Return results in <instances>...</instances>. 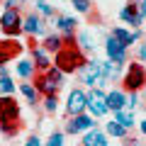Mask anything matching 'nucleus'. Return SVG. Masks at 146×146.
Masks as SVG:
<instances>
[{
    "label": "nucleus",
    "mask_w": 146,
    "mask_h": 146,
    "mask_svg": "<svg viewBox=\"0 0 146 146\" xmlns=\"http://www.w3.org/2000/svg\"><path fill=\"white\" fill-rule=\"evenodd\" d=\"M85 63H88V58H85V54L80 51L78 46H63L58 54H54V66H56L63 76L78 73Z\"/></svg>",
    "instance_id": "nucleus-1"
},
{
    "label": "nucleus",
    "mask_w": 146,
    "mask_h": 146,
    "mask_svg": "<svg viewBox=\"0 0 146 146\" xmlns=\"http://www.w3.org/2000/svg\"><path fill=\"white\" fill-rule=\"evenodd\" d=\"M146 88V66L144 63H129L122 76V90L124 93H139Z\"/></svg>",
    "instance_id": "nucleus-2"
},
{
    "label": "nucleus",
    "mask_w": 146,
    "mask_h": 146,
    "mask_svg": "<svg viewBox=\"0 0 146 146\" xmlns=\"http://www.w3.org/2000/svg\"><path fill=\"white\" fill-rule=\"evenodd\" d=\"M78 76H80V83L88 85V88L102 90L105 85H107V78H105L102 71H100V61H88V63L78 71Z\"/></svg>",
    "instance_id": "nucleus-3"
},
{
    "label": "nucleus",
    "mask_w": 146,
    "mask_h": 146,
    "mask_svg": "<svg viewBox=\"0 0 146 146\" xmlns=\"http://www.w3.org/2000/svg\"><path fill=\"white\" fill-rule=\"evenodd\" d=\"M0 29H3V34L10 36V39H17V36L22 34V15L20 10H5L3 15H0Z\"/></svg>",
    "instance_id": "nucleus-4"
},
{
    "label": "nucleus",
    "mask_w": 146,
    "mask_h": 146,
    "mask_svg": "<svg viewBox=\"0 0 146 146\" xmlns=\"http://www.w3.org/2000/svg\"><path fill=\"white\" fill-rule=\"evenodd\" d=\"M105 54H107V61L117 63V66L129 63V51H127V46L122 42H117L112 34H107V39H105Z\"/></svg>",
    "instance_id": "nucleus-5"
},
{
    "label": "nucleus",
    "mask_w": 146,
    "mask_h": 146,
    "mask_svg": "<svg viewBox=\"0 0 146 146\" xmlns=\"http://www.w3.org/2000/svg\"><path fill=\"white\" fill-rule=\"evenodd\" d=\"M90 129H98V122H95V117H90L88 112L68 117L66 124H63V134H80V131H90Z\"/></svg>",
    "instance_id": "nucleus-6"
},
{
    "label": "nucleus",
    "mask_w": 146,
    "mask_h": 146,
    "mask_svg": "<svg viewBox=\"0 0 146 146\" xmlns=\"http://www.w3.org/2000/svg\"><path fill=\"white\" fill-rule=\"evenodd\" d=\"M66 112H68V117H76V115L88 112V93H85L83 88H73L71 93H68Z\"/></svg>",
    "instance_id": "nucleus-7"
},
{
    "label": "nucleus",
    "mask_w": 146,
    "mask_h": 146,
    "mask_svg": "<svg viewBox=\"0 0 146 146\" xmlns=\"http://www.w3.org/2000/svg\"><path fill=\"white\" fill-rule=\"evenodd\" d=\"M110 112L107 102H105V90H98V88H90L88 93V115L95 117V119H100V117H105Z\"/></svg>",
    "instance_id": "nucleus-8"
},
{
    "label": "nucleus",
    "mask_w": 146,
    "mask_h": 146,
    "mask_svg": "<svg viewBox=\"0 0 146 146\" xmlns=\"http://www.w3.org/2000/svg\"><path fill=\"white\" fill-rule=\"evenodd\" d=\"M20 119V105L15 95H0V124Z\"/></svg>",
    "instance_id": "nucleus-9"
},
{
    "label": "nucleus",
    "mask_w": 146,
    "mask_h": 146,
    "mask_svg": "<svg viewBox=\"0 0 146 146\" xmlns=\"http://www.w3.org/2000/svg\"><path fill=\"white\" fill-rule=\"evenodd\" d=\"M22 32H25V34H29L32 39H34V36H46V25H44V20L39 15H36V12H27L25 17H22Z\"/></svg>",
    "instance_id": "nucleus-10"
},
{
    "label": "nucleus",
    "mask_w": 146,
    "mask_h": 146,
    "mask_svg": "<svg viewBox=\"0 0 146 146\" xmlns=\"http://www.w3.org/2000/svg\"><path fill=\"white\" fill-rule=\"evenodd\" d=\"M22 49L25 46L17 39H0V68L5 66V63H10L15 56H20Z\"/></svg>",
    "instance_id": "nucleus-11"
},
{
    "label": "nucleus",
    "mask_w": 146,
    "mask_h": 146,
    "mask_svg": "<svg viewBox=\"0 0 146 146\" xmlns=\"http://www.w3.org/2000/svg\"><path fill=\"white\" fill-rule=\"evenodd\" d=\"M32 85H34L36 93L44 95V98H46V95H56V93H58V88H61V85H56L51 78H49L46 73H34V78H32Z\"/></svg>",
    "instance_id": "nucleus-12"
},
{
    "label": "nucleus",
    "mask_w": 146,
    "mask_h": 146,
    "mask_svg": "<svg viewBox=\"0 0 146 146\" xmlns=\"http://www.w3.org/2000/svg\"><path fill=\"white\" fill-rule=\"evenodd\" d=\"M119 17L127 22V25H131L134 29H139V27L144 25V20L139 17V0H129V3L119 10Z\"/></svg>",
    "instance_id": "nucleus-13"
},
{
    "label": "nucleus",
    "mask_w": 146,
    "mask_h": 146,
    "mask_svg": "<svg viewBox=\"0 0 146 146\" xmlns=\"http://www.w3.org/2000/svg\"><path fill=\"white\" fill-rule=\"evenodd\" d=\"M29 51H32V63H34L36 73H46L49 68L54 66L51 58H49V54L42 49V44H39V46H34V49H29Z\"/></svg>",
    "instance_id": "nucleus-14"
},
{
    "label": "nucleus",
    "mask_w": 146,
    "mask_h": 146,
    "mask_svg": "<svg viewBox=\"0 0 146 146\" xmlns=\"http://www.w3.org/2000/svg\"><path fill=\"white\" fill-rule=\"evenodd\" d=\"M54 27L58 29V34H76V27H78V20L71 15H54Z\"/></svg>",
    "instance_id": "nucleus-15"
},
{
    "label": "nucleus",
    "mask_w": 146,
    "mask_h": 146,
    "mask_svg": "<svg viewBox=\"0 0 146 146\" xmlns=\"http://www.w3.org/2000/svg\"><path fill=\"white\" fill-rule=\"evenodd\" d=\"M110 34L115 36L117 42H122L124 44L127 49L131 46V44H136L141 39V29H134V32H127V29H122V27H112V32H110Z\"/></svg>",
    "instance_id": "nucleus-16"
},
{
    "label": "nucleus",
    "mask_w": 146,
    "mask_h": 146,
    "mask_svg": "<svg viewBox=\"0 0 146 146\" xmlns=\"http://www.w3.org/2000/svg\"><path fill=\"white\" fill-rule=\"evenodd\" d=\"M105 102H107V107L112 110V112L124 110V105H127V93H124V90H110V93H105Z\"/></svg>",
    "instance_id": "nucleus-17"
},
{
    "label": "nucleus",
    "mask_w": 146,
    "mask_h": 146,
    "mask_svg": "<svg viewBox=\"0 0 146 146\" xmlns=\"http://www.w3.org/2000/svg\"><path fill=\"white\" fill-rule=\"evenodd\" d=\"M83 146H110L107 141V134L100 129H90L83 134Z\"/></svg>",
    "instance_id": "nucleus-18"
},
{
    "label": "nucleus",
    "mask_w": 146,
    "mask_h": 146,
    "mask_svg": "<svg viewBox=\"0 0 146 146\" xmlns=\"http://www.w3.org/2000/svg\"><path fill=\"white\" fill-rule=\"evenodd\" d=\"M100 71H102V76L107 78V83H115V80L122 78V66H117V63H112V61H100Z\"/></svg>",
    "instance_id": "nucleus-19"
},
{
    "label": "nucleus",
    "mask_w": 146,
    "mask_h": 146,
    "mask_svg": "<svg viewBox=\"0 0 146 146\" xmlns=\"http://www.w3.org/2000/svg\"><path fill=\"white\" fill-rule=\"evenodd\" d=\"M20 93L27 98V102H29L32 107H36V105L42 102V95L36 93V88L29 83V80H22V83H20Z\"/></svg>",
    "instance_id": "nucleus-20"
},
{
    "label": "nucleus",
    "mask_w": 146,
    "mask_h": 146,
    "mask_svg": "<svg viewBox=\"0 0 146 146\" xmlns=\"http://www.w3.org/2000/svg\"><path fill=\"white\" fill-rule=\"evenodd\" d=\"M42 49L46 54H58L63 49V39H61V34H46L44 36V42H42Z\"/></svg>",
    "instance_id": "nucleus-21"
},
{
    "label": "nucleus",
    "mask_w": 146,
    "mask_h": 146,
    "mask_svg": "<svg viewBox=\"0 0 146 146\" xmlns=\"http://www.w3.org/2000/svg\"><path fill=\"white\" fill-rule=\"evenodd\" d=\"M15 68H17V76H20L22 80H32V78H34V73H36L34 63H32L29 58H20Z\"/></svg>",
    "instance_id": "nucleus-22"
},
{
    "label": "nucleus",
    "mask_w": 146,
    "mask_h": 146,
    "mask_svg": "<svg viewBox=\"0 0 146 146\" xmlns=\"http://www.w3.org/2000/svg\"><path fill=\"white\" fill-rule=\"evenodd\" d=\"M105 134L115 136V139H129V129H124V127H122L119 122H115V119L105 124Z\"/></svg>",
    "instance_id": "nucleus-23"
},
{
    "label": "nucleus",
    "mask_w": 146,
    "mask_h": 146,
    "mask_svg": "<svg viewBox=\"0 0 146 146\" xmlns=\"http://www.w3.org/2000/svg\"><path fill=\"white\" fill-rule=\"evenodd\" d=\"M112 115H115V122H119L124 129H131V127L136 124V117H134L131 110H117V112H112Z\"/></svg>",
    "instance_id": "nucleus-24"
},
{
    "label": "nucleus",
    "mask_w": 146,
    "mask_h": 146,
    "mask_svg": "<svg viewBox=\"0 0 146 146\" xmlns=\"http://www.w3.org/2000/svg\"><path fill=\"white\" fill-rule=\"evenodd\" d=\"M76 36H78V49L80 51H88V54L95 51V42H93V36H90L88 29H83L80 34H76Z\"/></svg>",
    "instance_id": "nucleus-25"
},
{
    "label": "nucleus",
    "mask_w": 146,
    "mask_h": 146,
    "mask_svg": "<svg viewBox=\"0 0 146 146\" xmlns=\"http://www.w3.org/2000/svg\"><path fill=\"white\" fill-rule=\"evenodd\" d=\"M22 129V122L15 119V122H5V124H0V134H5V136H17Z\"/></svg>",
    "instance_id": "nucleus-26"
},
{
    "label": "nucleus",
    "mask_w": 146,
    "mask_h": 146,
    "mask_svg": "<svg viewBox=\"0 0 146 146\" xmlns=\"http://www.w3.org/2000/svg\"><path fill=\"white\" fill-rule=\"evenodd\" d=\"M0 95H15V80H12V76H0Z\"/></svg>",
    "instance_id": "nucleus-27"
},
{
    "label": "nucleus",
    "mask_w": 146,
    "mask_h": 146,
    "mask_svg": "<svg viewBox=\"0 0 146 146\" xmlns=\"http://www.w3.org/2000/svg\"><path fill=\"white\" fill-rule=\"evenodd\" d=\"M42 107H44V112L54 115V112L58 110V98H56V95H46V98L42 100Z\"/></svg>",
    "instance_id": "nucleus-28"
},
{
    "label": "nucleus",
    "mask_w": 146,
    "mask_h": 146,
    "mask_svg": "<svg viewBox=\"0 0 146 146\" xmlns=\"http://www.w3.org/2000/svg\"><path fill=\"white\" fill-rule=\"evenodd\" d=\"M34 5H36V10L42 12V15H44V17H51V20H54V7H51V5H49L46 0H36Z\"/></svg>",
    "instance_id": "nucleus-29"
},
{
    "label": "nucleus",
    "mask_w": 146,
    "mask_h": 146,
    "mask_svg": "<svg viewBox=\"0 0 146 146\" xmlns=\"http://www.w3.org/2000/svg\"><path fill=\"white\" fill-rule=\"evenodd\" d=\"M44 146H63V131H51Z\"/></svg>",
    "instance_id": "nucleus-30"
},
{
    "label": "nucleus",
    "mask_w": 146,
    "mask_h": 146,
    "mask_svg": "<svg viewBox=\"0 0 146 146\" xmlns=\"http://www.w3.org/2000/svg\"><path fill=\"white\" fill-rule=\"evenodd\" d=\"M46 76H49V78H51L56 85H63V73L58 71L56 66H51V68H49V71H46Z\"/></svg>",
    "instance_id": "nucleus-31"
},
{
    "label": "nucleus",
    "mask_w": 146,
    "mask_h": 146,
    "mask_svg": "<svg viewBox=\"0 0 146 146\" xmlns=\"http://www.w3.org/2000/svg\"><path fill=\"white\" fill-rule=\"evenodd\" d=\"M139 107V93H127V105H124V110H134Z\"/></svg>",
    "instance_id": "nucleus-32"
},
{
    "label": "nucleus",
    "mask_w": 146,
    "mask_h": 146,
    "mask_svg": "<svg viewBox=\"0 0 146 146\" xmlns=\"http://www.w3.org/2000/svg\"><path fill=\"white\" fill-rule=\"evenodd\" d=\"M90 5H93L90 0H73V7L78 12H90Z\"/></svg>",
    "instance_id": "nucleus-33"
},
{
    "label": "nucleus",
    "mask_w": 146,
    "mask_h": 146,
    "mask_svg": "<svg viewBox=\"0 0 146 146\" xmlns=\"http://www.w3.org/2000/svg\"><path fill=\"white\" fill-rule=\"evenodd\" d=\"M25 146H44V144H42V139H39V136H36V134H32L29 139L25 141Z\"/></svg>",
    "instance_id": "nucleus-34"
},
{
    "label": "nucleus",
    "mask_w": 146,
    "mask_h": 146,
    "mask_svg": "<svg viewBox=\"0 0 146 146\" xmlns=\"http://www.w3.org/2000/svg\"><path fill=\"white\" fill-rule=\"evenodd\" d=\"M139 63H144V66H146V44H141V46H139Z\"/></svg>",
    "instance_id": "nucleus-35"
},
{
    "label": "nucleus",
    "mask_w": 146,
    "mask_h": 146,
    "mask_svg": "<svg viewBox=\"0 0 146 146\" xmlns=\"http://www.w3.org/2000/svg\"><path fill=\"white\" fill-rule=\"evenodd\" d=\"M17 7V0H5V10H15Z\"/></svg>",
    "instance_id": "nucleus-36"
},
{
    "label": "nucleus",
    "mask_w": 146,
    "mask_h": 146,
    "mask_svg": "<svg viewBox=\"0 0 146 146\" xmlns=\"http://www.w3.org/2000/svg\"><path fill=\"white\" fill-rule=\"evenodd\" d=\"M139 131L146 136V119H141V122H139Z\"/></svg>",
    "instance_id": "nucleus-37"
},
{
    "label": "nucleus",
    "mask_w": 146,
    "mask_h": 146,
    "mask_svg": "<svg viewBox=\"0 0 146 146\" xmlns=\"http://www.w3.org/2000/svg\"><path fill=\"white\" fill-rule=\"evenodd\" d=\"M0 76H10V71H7V68L3 66V68H0Z\"/></svg>",
    "instance_id": "nucleus-38"
},
{
    "label": "nucleus",
    "mask_w": 146,
    "mask_h": 146,
    "mask_svg": "<svg viewBox=\"0 0 146 146\" xmlns=\"http://www.w3.org/2000/svg\"><path fill=\"white\" fill-rule=\"evenodd\" d=\"M17 3H27V0H17Z\"/></svg>",
    "instance_id": "nucleus-39"
},
{
    "label": "nucleus",
    "mask_w": 146,
    "mask_h": 146,
    "mask_svg": "<svg viewBox=\"0 0 146 146\" xmlns=\"http://www.w3.org/2000/svg\"><path fill=\"white\" fill-rule=\"evenodd\" d=\"M141 3H144V7H146V0H141Z\"/></svg>",
    "instance_id": "nucleus-40"
}]
</instances>
